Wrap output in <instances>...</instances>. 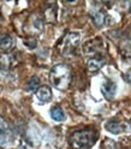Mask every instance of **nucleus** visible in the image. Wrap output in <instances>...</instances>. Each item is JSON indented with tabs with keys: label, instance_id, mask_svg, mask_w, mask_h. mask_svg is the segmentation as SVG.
Listing matches in <instances>:
<instances>
[{
	"label": "nucleus",
	"instance_id": "nucleus-13",
	"mask_svg": "<svg viewBox=\"0 0 131 149\" xmlns=\"http://www.w3.org/2000/svg\"><path fill=\"white\" fill-rule=\"evenodd\" d=\"M51 117L55 122H63L65 119V112L60 106H54L51 109Z\"/></svg>",
	"mask_w": 131,
	"mask_h": 149
},
{
	"label": "nucleus",
	"instance_id": "nucleus-4",
	"mask_svg": "<svg viewBox=\"0 0 131 149\" xmlns=\"http://www.w3.org/2000/svg\"><path fill=\"white\" fill-rule=\"evenodd\" d=\"M42 28H43V21L37 13L31 15L25 24V30L29 34H39L41 33Z\"/></svg>",
	"mask_w": 131,
	"mask_h": 149
},
{
	"label": "nucleus",
	"instance_id": "nucleus-8",
	"mask_svg": "<svg viewBox=\"0 0 131 149\" xmlns=\"http://www.w3.org/2000/svg\"><path fill=\"white\" fill-rule=\"evenodd\" d=\"M16 57L13 54H0V69L1 70H10L16 65Z\"/></svg>",
	"mask_w": 131,
	"mask_h": 149
},
{
	"label": "nucleus",
	"instance_id": "nucleus-12",
	"mask_svg": "<svg viewBox=\"0 0 131 149\" xmlns=\"http://www.w3.org/2000/svg\"><path fill=\"white\" fill-rule=\"evenodd\" d=\"M48 6L45 8V17L47 22H55L57 19V7H55V4L54 3H48L47 4Z\"/></svg>",
	"mask_w": 131,
	"mask_h": 149
},
{
	"label": "nucleus",
	"instance_id": "nucleus-10",
	"mask_svg": "<svg viewBox=\"0 0 131 149\" xmlns=\"http://www.w3.org/2000/svg\"><path fill=\"white\" fill-rule=\"evenodd\" d=\"M15 39L11 35H4L0 39V49L4 52H8L15 47Z\"/></svg>",
	"mask_w": 131,
	"mask_h": 149
},
{
	"label": "nucleus",
	"instance_id": "nucleus-5",
	"mask_svg": "<svg viewBox=\"0 0 131 149\" xmlns=\"http://www.w3.org/2000/svg\"><path fill=\"white\" fill-rule=\"evenodd\" d=\"M101 46H102V41L100 39H93L84 45L83 52H84V54L93 55V57H94V55H96L98 53L101 52V49H102Z\"/></svg>",
	"mask_w": 131,
	"mask_h": 149
},
{
	"label": "nucleus",
	"instance_id": "nucleus-18",
	"mask_svg": "<svg viewBox=\"0 0 131 149\" xmlns=\"http://www.w3.org/2000/svg\"><path fill=\"white\" fill-rule=\"evenodd\" d=\"M6 129H7V124L5 122V119L3 117H0V134H1L3 131H5Z\"/></svg>",
	"mask_w": 131,
	"mask_h": 149
},
{
	"label": "nucleus",
	"instance_id": "nucleus-15",
	"mask_svg": "<svg viewBox=\"0 0 131 149\" xmlns=\"http://www.w3.org/2000/svg\"><path fill=\"white\" fill-rule=\"evenodd\" d=\"M28 90H30V91H35L40 88V79L37 76H33L29 81H28Z\"/></svg>",
	"mask_w": 131,
	"mask_h": 149
},
{
	"label": "nucleus",
	"instance_id": "nucleus-17",
	"mask_svg": "<svg viewBox=\"0 0 131 149\" xmlns=\"http://www.w3.org/2000/svg\"><path fill=\"white\" fill-rule=\"evenodd\" d=\"M24 42H25V45H26L29 48H35V47H36V40L34 39V37H28V39H26Z\"/></svg>",
	"mask_w": 131,
	"mask_h": 149
},
{
	"label": "nucleus",
	"instance_id": "nucleus-11",
	"mask_svg": "<svg viewBox=\"0 0 131 149\" xmlns=\"http://www.w3.org/2000/svg\"><path fill=\"white\" fill-rule=\"evenodd\" d=\"M106 129L107 131L118 135L124 131V124H121L118 120H109V122L106 123Z\"/></svg>",
	"mask_w": 131,
	"mask_h": 149
},
{
	"label": "nucleus",
	"instance_id": "nucleus-20",
	"mask_svg": "<svg viewBox=\"0 0 131 149\" xmlns=\"http://www.w3.org/2000/svg\"><path fill=\"white\" fill-rule=\"evenodd\" d=\"M130 6H131V4H130Z\"/></svg>",
	"mask_w": 131,
	"mask_h": 149
},
{
	"label": "nucleus",
	"instance_id": "nucleus-16",
	"mask_svg": "<svg viewBox=\"0 0 131 149\" xmlns=\"http://www.w3.org/2000/svg\"><path fill=\"white\" fill-rule=\"evenodd\" d=\"M102 149H119V147L111 138H105L104 142H102Z\"/></svg>",
	"mask_w": 131,
	"mask_h": 149
},
{
	"label": "nucleus",
	"instance_id": "nucleus-2",
	"mask_svg": "<svg viewBox=\"0 0 131 149\" xmlns=\"http://www.w3.org/2000/svg\"><path fill=\"white\" fill-rule=\"evenodd\" d=\"M98 139V134L93 129H83L75 131L70 138L69 143L71 149H90L95 144Z\"/></svg>",
	"mask_w": 131,
	"mask_h": 149
},
{
	"label": "nucleus",
	"instance_id": "nucleus-14",
	"mask_svg": "<svg viewBox=\"0 0 131 149\" xmlns=\"http://www.w3.org/2000/svg\"><path fill=\"white\" fill-rule=\"evenodd\" d=\"M106 18H108L106 16V13L104 11H96L95 13H93V22L96 26H102L106 22Z\"/></svg>",
	"mask_w": 131,
	"mask_h": 149
},
{
	"label": "nucleus",
	"instance_id": "nucleus-19",
	"mask_svg": "<svg viewBox=\"0 0 131 149\" xmlns=\"http://www.w3.org/2000/svg\"><path fill=\"white\" fill-rule=\"evenodd\" d=\"M126 81H128V82L130 83V84H131V72L126 74Z\"/></svg>",
	"mask_w": 131,
	"mask_h": 149
},
{
	"label": "nucleus",
	"instance_id": "nucleus-3",
	"mask_svg": "<svg viewBox=\"0 0 131 149\" xmlns=\"http://www.w3.org/2000/svg\"><path fill=\"white\" fill-rule=\"evenodd\" d=\"M78 46H79V34L78 33H68L66 35H64L61 37L57 48L63 57L70 58L76 54Z\"/></svg>",
	"mask_w": 131,
	"mask_h": 149
},
{
	"label": "nucleus",
	"instance_id": "nucleus-1",
	"mask_svg": "<svg viewBox=\"0 0 131 149\" xmlns=\"http://www.w3.org/2000/svg\"><path fill=\"white\" fill-rule=\"evenodd\" d=\"M49 81L54 88L66 90L72 81V71L66 64H57L49 72Z\"/></svg>",
	"mask_w": 131,
	"mask_h": 149
},
{
	"label": "nucleus",
	"instance_id": "nucleus-7",
	"mask_svg": "<svg viewBox=\"0 0 131 149\" xmlns=\"http://www.w3.org/2000/svg\"><path fill=\"white\" fill-rule=\"evenodd\" d=\"M106 64V59L101 55H94L91 57L87 63V69L89 72H96L99 71L104 65Z\"/></svg>",
	"mask_w": 131,
	"mask_h": 149
},
{
	"label": "nucleus",
	"instance_id": "nucleus-9",
	"mask_svg": "<svg viewBox=\"0 0 131 149\" xmlns=\"http://www.w3.org/2000/svg\"><path fill=\"white\" fill-rule=\"evenodd\" d=\"M36 96L41 102H48L52 99V90L49 87L43 86L36 90Z\"/></svg>",
	"mask_w": 131,
	"mask_h": 149
},
{
	"label": "nucleus",
	"instance_id": "nucleus-6",
	"mask_svg": "<svg viewBox=\"0 0 131 149\" xmlns=\"http://www.w3.org/2000/svg\"><path fill=\"white\" fill-rule=\"evenodd\" d=\"M116 91H117V86L113 81L107 78L101 84V93L107 100H113V97L116 95Z\"/></svg>",
	"mask_w": 131,
	"mask_h": 149
}]
</instances>
